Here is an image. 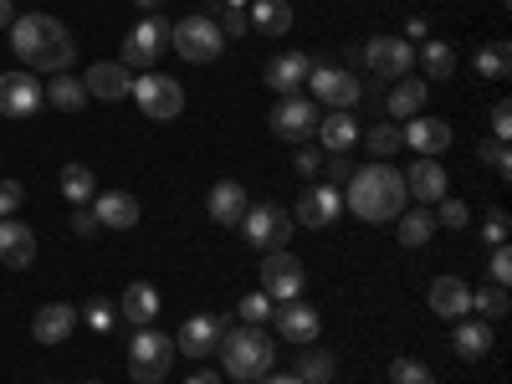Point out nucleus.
<instances>
[{
    "instance_id": "f257e3e1",
    "label": "nucleus",
    "mask_w": 512,
    "mask_h": 384,
    "mask_svg": "<svg viewBox=\"0 0 512 384\" xmlns=\"http://www.w3.org/2000/svg\"><path fill=\"white\" fill-rule=\"evenodd\" d=\"M11 47L16 57L31 67V72H67L77 62V41L72 31L47 16V11H31V16H16L11 21Z\"/></svg>"
},
{
    "instance_id": "f03ea898",
    "label": "nucleus",
    "mask_w": 512,
    "mask_h": 384,
    "mask_svg": "<svg viewBox=\"0 0 512 384\" xmlns=\"http://www.w3.org/2000/svg\"><path fill=\"white\" fill-rule=\"evenodd\" d=\"M405 200H410L405 175H400L395 164H384V159H374V164L354 169L349 185H344V210H354L359 221H374V226L395 221L400 210H405Z\"/></svg>"
},
{
    "instance_id": "7ed1b4c3",
    "label": "nucleus",
    "mask_w": 512,
    "mask_h": 384,
    "mask_svg": "<svg viewBox=\"0 0 512 384\" xmlns=\"http://www.w3.org/2000/svg\"><path fill=\"white\" fill-rule=\"evenodd\" d=\"M216 354H221L226 374H231V379H241V384H256L262 374H272V364H277V344L267 338V328H251V323L226 328Z\"/></svg>"
},
{
    "instance_id": "20e7f679",
    "label": "nucleus",
    "mask_w": 512,
    "mask_h": 384,
    "mask_svg": "<svg viewBox=\"0 0 512 384\" xmlns=\"http://www.w3.org/2000/svg\"><path fill=\"white\" fill-rule=\"evenodd\" d=\"M169 369H175V338H164L154 323L134 333V344H128V374L134 384H159Z\"/></svg>"
},
{
    "instance_id": "39448f33",
    "label": "nucleus",
    "mask_w": 512,
    "mask_h": 384,
    "mask_svg": "<svg viewBox=\"0 0 512 384\" xmlns=\"http://www.w3.org/2000/svg\"><path fill=\"white\" fill-rule=\"evenodd\" d=\"M169 47H175L185 62H216L226 47V31L210 21V16H185L169 26Z\"/></svg>"
},
{
    "instance_id": "423d86ee",
    "label": "nucleus",
    "mask_w": 512,
    "mask_h": 384,
    "mask_svg": "<svg viewBox=\"0 0 512 384\" xmlns=\"http://www.w3.org/2000/svg\"><path fill=\"white\" fill-rule=\"evenodd\" d=\"M128 98H134L154 123H169V118L185 113V88H180L169 72H139V77H134V93H128Z\"/></svg>"
},
{
    "instance_id": "0eeeda50",
    "label": "nucleus",
    "mask_w": 512,
    "mask_h": 384,
    "mask_svg": "<svg viewBox=\"0 0 512 384\" xmlns=\"http://www.w3.org/2000/svg\"><path fill=\"white\" fill-rule=\"evenodd\" d=\"M164 47H169V21H164V16H144L134 31H123L118 62H123L128 72H154V62L164 57Z\"/></svg>"
},
{
    "instance_id": "6e6552de",
    "label": "nucleus",
    "mask_w": 512,
    "mask_h": 384,
    "mask_svg": "<svg viewBox=\"0 0 512 384\" xmlns=\"http://www.w3.org/2000/svg\"><path fill=\"white\" fill-rule=\"evenodd\" d=\"M236 231H241L256 251H287V241H292V216L262 200V205H251V210H246Z\"/></svg>"
},
{
    "instance_id": "1a4fd4ad",
    "label": "nucleus",
    "mask_w": 512,
    "mask_h": 384,
    "mask_svg": "<svg viewBox=\"0 0 512 384\" xmlns=\"http://www.w3.org/2000/svg\"><path fill=\"white\" fill-rule=\"evenodd\" d=\"M256 277H262V292L272 303H292V297H303V287H308V272L292 251H262V272Z\"/></svg>"
},
{
    "instance_id": "9d476101",
    "label": "nucleus",
    "mask_w": 512,
    "mask_h": 384,
    "mask_svg": "<svg viewBox=\"0 0 512 384\" xmlns=\"http://www.w3.org/2000/svg\"><path fill=\"white\" fill-rule=\"evenodd\" d=\"M308 88H313V103H328L333 113H349V108H359V98H364V88H359L354 72H344V67H318V62H313V72H308Z\"/></svg>"
},
{
    "instance_id": "9b49d317",
    "label": "nucleus",
    "mask_w": 512,
    "mask_h": 384,
    "mask_svg": "<svg viewBox=\"0 0 512 384\" xmlns=\"http://www.w3.org/2000/svg\"><path fill=\"white\" fill-rule=\"evenodd\" d=\"M318 103L313 98H303V93H287L282 103H277V113H272V134L277 139H287V144H308L313 134H318Z\"/></svg>"
},
{
    "instance_id": "f8f14e48",
    "label": "nucleus",
    "mask_w": 512,
    "mask_h": 384,
    "mask_svg": "<svg viewBox=\"0 0 512 384\" xmlns=\"http://www.w3.org/2000/svg\"><path fill=\"white\" fill-rule=\"evenodd\" d=\"M364 67L379 77V82H400V77H410V67H415V47L405 36H374L369 47H364Z\"/></svg>"
},
{
    "instance_id": "ddd939ff",
    "label": "nucleus",
    "mask_w": 512,
    "mask_h": 384,
    "mask_svg": "<svg viewBox=\"0 0 512 384\" xmlns=\"http://www.w3.org/2000/svg\"><path fill=\"white\" fill-rule=\"evenodd\" d=\"M338 216H344V190L338 185H308L303 195H297V210H292V221L308 226V231H323Z\"/></svg>"
},
{
    "instance_id": "4468645a",
    "label": "nucleus",
    "mask_w": 512,
    "mask_h": 384,
    "mask_svg": "<svg viewBox=\"0 0 512 384\" xmlns=\"http://www.w3.org/2000/svg\"><path fill=\"white\" fill-rule=\"evenodd\" d=\"M47 103V88L36 82V72H0V113L6 118H31Z\"/></svg>"
},
{
    "instance_id": "2eb2a0df",
    "label": "nucleus",
    "mask_w": 512,
    "mask_h": 384,
    "mask_svg": "<svg viewBox=\"0 0 512 384\" xmlns=\"http://www.w3.org/2000/svg\"><path fill=\"white\" fill-rule=\"evenodd\" d=\"M221 333H226V318L195 313V318H185V328L175 333V354H185V359H210V354L221 349Z\"/></svg>"
},
{
    "instance_id": "dca6fc26",
    "label": "nucleus",
    "mask_w": 512,
    "mask_h": 384,
    "mask_svg": "<svg viewBox=\"0 0 512 384\" xmlns=\"http://www.w3.org/2000/svg\"><path fill=\"white\" fill-rule=\"evenodd\" d=\"M272 323H277V333L287 338V344H313L318 338V328H323V318H318V308H308L303 297H292V303H277L272 308Z\"/></svg>"
},
{
    "instance_id": "f3484780",
    "label": "nucleus",
    "mask_w": 512,
    "mask_h": 384,
    "mask_svg": "<svg viewBox=\"0 0 512 384\" xmlns=\"http://www.w3.org/2000/svg\"><path fill=\"white\" fill-rule=\"evenodd\" d=\"M205 210H210V221H216V226L236 231L241 216L251 210V195H246L241 180H216V185H210V195H205Z\"/></svg>"
},
{
    "instance_id": "a211bd4d",
    "label": "nucleus",
    "mask_w": 512,
    "mask_h": 384,
    "mask_svg": "<svg viewBox=\"0 0 512 384\" xmlns=\"http://www.w3.org/2000/svg\"><path fill=\"white\" fill-rule=\"evenodd\" d=\"M400 134H405V149H415V159H436V154L451 149V123L425 118V113H415Z\"/></svg>"
},
{
    "instance_id": "6ab92c4d",
    "label": "nucleus",
    "mask_w": 512,
    "mask_h": 384,
    "mask_svg": "<svg viewBox=\"0 0 512 384\" xmlns=\"http://www.w3.org/2000/svg\"><path fill=\"white\" fill-rule=\"evenodd\" d=\"M82 88H88V98L118 103V98L134 93V72H128L123 62H93L88 72H82Z\"/></svg>"
},
{
    "instance_id": "aec40b11",
    "label": "nucleus",
    "mask_w": 512,
    "mask_h": 384,
    "mask_svg": "<svg viewBox=\"0 0 512 384\" xmlns=\"http://www.w3.org/2000/svg\"><path fill=\"white\" fill-rule=\"evenodd\" d=\"M405 190H410V200H420V205L446 200V190H451L446 164H441V159H415V164L405 169Z\"/></svg>"
},
{
    "instance_id": "412c9836",
    "label": "nucleus",
    "mask_w": 512,
    "mask_h": 384,
    "mask_svg": "<svg viewBox=\"0 0 512 384\" xmlns=\"http://www.w3.org/2000/svg\"><path fill=\"white\" fill-rule=\"evenodd\" d=\"M308 72H313V57L308 52H282V57H272L267 62V72H262V82L272 93H297V88H308Z\"/></svg>"
},
{
    "instance_id": "4be33fe9",
    "label": "nucleus",
    "mask_w": 512,
    "mask_h": 384,
    "mask_svg": "<svg viewBox=\"0 0 512 384\" xmlns=\"http://www.w3.org/2000/svg\"><path fill=\"white\" fill-rule=\"evenodd\" d=\"M93 216H98L103 231H134L139 226V200L128 190H103V195H93Z\"/></svg>"
},
{
    "instance_id": "5701e85b",
    "label": "nucleus",
    "mask_w": 512,
    "mask_h": 384,
    "mask_svg": "<svg viewBox=\"0 0 512 384\" xmlns=\"http://www.w3.org/2000/svg\"><path fill=\"white\" fill-rule=\"evenodd\" d=\"M0 262H6L11 272H26V267L36 262V236H31V226L16 221V216L0 221Z\"/></svg>"
},
{
    "instance_id": "b1692460",
    "label": "nucleus",
    "mask_w": 512,
    "mask_h": 384,
    "mask_svg": "<svg viewBox=\"0 0 512 384\" xmlns=\"http://www.w3.org/2000/svg\"><path fill=\"white\" fill-rule=\"evenodd\" d=\"M431 313L461 323L466 313H472V287H466L461 277H436L431 282Z\"/></svg>"
},
{
    "instance_id": "393cba45",
    "label": "nucleus",
    "mask_w": 512,
    "mask_h": 384,
    "mask_svg": "<svg viewBox=\"0 0 512 384\" xmlns=\"http://www.w3.org/2000/svg\"><path fill=\"white\" fill-rule=\"evenodd\" d=\"M72 323H77V308H67V303H47L36 318H31V338L36 344H62V338H72Z\"/></svg>"
},
{
    "instance_id": "a878e982",
    "label": "nucleus",
    "mask_w": 512,
    "mask_h": 384,
    "mask_svg": "<svg viewBox=\"0 0 512 384\" xmlns=\"http://www.w3.org/2000/svg\"><path fill=\"white\" fill-rule=\"evenodd\" d=\"M318 144H323L328 154H349V149L359 144V123H354L349 113H323V118H318Z\"/></svg>"
},
{
    "instance_id": "bb28decb",
    "label": "nucleus",
    "mask_w": 512,
    "mask_h": 384,
    "mask_svg": "<svg viewBox=\"0 0 512 384\" xmlns=\"http://www.w3.org/2000/svg\"><path fill=\"white\" fill-rule=\"evenodd\" d=\"M451 344H456V354L461 359H487L492 354V323H482V318H461L456 323V333H451Z\"/></svg>"
},
{
    "instance_id": "cd10ccee",
    "label": "nucleus",
    "mask_w": 512,
    "mask_h": 384,
    "mask_svg": "<svg viewBox=\"0 0 512 384\" xmlns=\"http://www.w3.org/2000/svg\"><path fill=\"white\" fill-rule=\"evenodd\" d=\"M123 318L134 323V328H149L159 318V292L149 282H128L123 287Z\"/></svg>"
},
{
    "instance_id": "c85d7f7f",
    "label": "nucleus",
    "mask_w": 512,
    "mask_h": 384,
    "mask_svg": "<svg viewBox=\"0 0 512 384\" xmlns=\"http://www.w3.org/2000/svg\"><path fill=\"white\" fill-rule=\"evenodd\" d=\"M251 31H262V36H287L292 31V6L287 0H251Z\"/></svg>"
},
{
    "instance_id": "c756f323",
    "label": "nucleus",
    "mask_w": 512,
    "mask_h": 384,
    "mask_svg": "<svg viewBox=\"0 0 512 384\" xmlns=\"http://www.w3.org/2000/svg\"><path fill=\"white\" fill-rule=\"evenodd\" d=\"M425 98H431V88H425L420 77H400V82H390V98H384V108H390L395 118H415V113L425 108Z\"/></svg>"
},
{
    "instance_id": "7c9ffc66",
    "label": "nucleus",
    "mask_w": 512,
    "mask_h": 384,
    "mask_svg": "<svg viewBox=\"0 0 512 384\" xmlns=\"http://www.w3.org/2000/svg\"><path fill=\"white\" fill-rule=\"evenodd\" d=\"M47 103L62 108V113H82V108H88V88H82V77H72V72H52Z\"/></svg>"
},
{
    "instance_id": "2f4dec72",
    "label": "nucleus",
    "mask_w": 512,
    "mask_h": 384,
    "mask_svg": "<svg viewBox=\"0 0 512 384\" xmlns=\"http://www.w3.org/2000/svg\"><path fill=\"white\" fill-rule=\"evenodd\" d=\"M400 246H410V251H420L425 241H431L436 236V216H431V210H400Z\"/></svg>"
},
{
    "instance_id": "473e14b6",
    "label": "nucleus",
    "mask_w": 512,
    "mask_h": 384,
    "mask_svg": "<svg viewBox=\"0 0 512 384\" xmlns=\"http://www.w3.org/2000/svg\"><path fill=\"white\" fill-rule=\"evenodd\" d=\"M62 195L72 200V205H93V195H98V175L88 164H67L62 169Z\"/></svg>"
},
{
    "instance_id": "72a5a7b5",
    "label": "nucleus",
    "mask_w": 512,
    "mask_h": 384,
    "mask_svg": "<svg viewBox=\"0 0 512 384\" xmlns=\"http://www.w3.org/2000/svg\"><path fill=\"white\" fill-rule=\"evenodd\" d=\"M507 308H512V297H507V287H497V282H487V287H477V292H472V313H477L482 323L507 318Z\"/></svg>"
},
{
    "instance_id": "f704fd0d",
    "label": "nucleus",
    "mask_w": 512,
    "mask_h": 384,
    "mask_svg": "<svg viewBox=\"0 0 512 384\" xmlns=\"http://www.w3.org/2000/svg\"><path fill=\"white\" fill-rule=\"evenodd\" d=\"M477 72L492 77V82H502L512 72V47L507 41H487V47H477Z\"/></svg>"
},
{
    "instance_id": "c9c22d12",
    "label": "nucleus",
    "mask_w": 512,
    "mask_h": 384,
    "mask_svg": "<svg viewBox=\"0 0 512 384\" xmlns=\"http://www.w3.org/2000/svg\"><path fill=\"white\" fill-rule=\"evenodd\" d=\"M333 354L328 349H303V359H297V379H303V384H328L333 379Z\"/></svg>"
},
{
    "instance_id": "e433bc0d",
    "label": "nucleus",
    "mask_w": 512,
    "mask_h": 384,
    "mask_svg": "<svg viewBox=\"0 0 512 384\" xmlns=\"http://www.w3.org/2000/svg\"><path fill=\"white\" fill-rule=\"evenodd\" d=\"M420 67L431 72L436 82H446L456 72V52L446 47V41H425V47H420Z\"/></svg>"
},
{
    "instance_id": "4c0bfd02",
    "label": "nucleus",
    "mask_w": 512,
    "mask_h": 384,
    "mask_svg": "<svg viewBox=\"0 0 512 384\" xmlns=\"http://www.w3.org/2000/svg\"><path fill=\"white\" fill-rule=\"evenodd\" d=\"M400 144H405V134H400V123H374L369 134H364V149H369V154H379V159H390V154H400Z\"/></svg>"
},
{
    "instance_id": "58836bf2",
    "label": "nucleus",
    "mask_w": 512,
    "mask_h": 384,
    "mask_svg": "<svg viewBox=\"0 0 512 384\" xmlns=\"http://www.w3.org/2000/svg\"><path fill=\"white\" fill-rule=\"evenodd\" d=\"M390 384H436V374L420 359H390Z\"/></svg>"
},
{
    "instance_id": "ea45409f",
    "label": "nucleus",
    "mask_w": 512,
    "mask_h": 384,
    "mask_svg": "<svg viewBox=\"0 0 512 384\" xmlns=\"http://www.w3.org/2000/svg\"><path fill=\"white\" fill-rule=\"evenodd\" d=\"M272 308H277V303H272L267 292H246L241 303H236V313H241V318H246L251 328H262V323H272Z\"/></svg>"
},
{
    "instance_id": "a19ab883",
    "label": "nucleus",
    "mask_w": 512,
    "mask_h": 384,
    "mask_svg": "<svg viewBox=\"0 0 512 384\" xmlns=\"http://www.w3.org/2000/svg\"><path fill=\"white\" fill-rule=\"evenodd\" d=\"M77 318H82V323H88L93 333H113V303H108V297H93V303H88V308H82Z\"/></svg>"
},
{
    "instance_id": "79ce46f5",
    "label": "nucleus",
    "mask_w": 512,
    "mask_h": 384,
    "mask_svg": "<svg viewBox=\"0 0 512 384\" xmlns=\"http://www.w3.org/2000/svg\"><path fill=\"white\" fill-rule=\"evenodd\" d=\"M436 205H441V226H451V231H461V226H472V210H466V200L446 195V200H436Z\"/></svg>"
},
{
    "instance_id": "37998d69",
    "label": "nucleus",
    "mask_w": 512,
    "mask_h": 384,
    "mask_svg": "<svg viewBox=\"0 0 512 384\" xmlns=\"http://www.w3.org/2000/svg\"><path fill=\"white\" fill-rule=\"evenodd\" d=\"M477 154H482V164H492V169H497L502 180L512 175V149H507V144H497V139H492V144H482Z\"/></svg>"
},
{
    "instance_id": "c03bdc74",
    "label": "nucleus",
    "mask_w": 512,
    "mask_h": 384,
    "mask_svg": "<svg viewBox=\"0 0 512 384\" xmlns=\"http://www.w3.org/2000/svg\"><path fill=\"white\" fill-rule=\"evenodd\" d=\"M482 241H487V246H507V210H487V221H482Z\"/></svg>"
},
{
    "instance_id": "a18cd8bd",
    "label": "nucleus",
    "mask_w": 512,
    "mask_h": 384,
    "mask_svg": "<svg viewBox=\"0 0 512 384\" xmlns=\"http://www.w3.org/2000/svg\"><path fill=\"white\" fill-rule=\"evenodd\" d=\"M487 277H492L497 287H507V282H512V251H507V246H492V262H487Z\"/></svg>"
},
{
    "instance_id": "49530a36",
    "label": "nucleus",
    "mask_w": 512,
    "mask_h": 384,
    "mask_svg": "<svg viewBox=\"0 0 512 384\" xmlns=\"http://www.w3.org/2000/svg\"><path fill=\"white\" fill-rule=\"evenodd\" d=\"M103 226H98V216H93V210L88 205H72V236H82V241H93Z\"/></svg>"
},
{
    "instance_id": "de8ad7c7",
    "label": "nucleus",
    "mask_w": 512,
    "mask_h": 384,
    "mask_svg": "<svg viewBox=\"0 0 512 384\" xmlns=\"http://www.w3.org/2000/svg\"><path fill=\"white\" fill-rule=\"evenodd\" d=\"M21 200H26L21 180H0V221H6V216H16V210H21Z\"/></svg>"
},
{
    "instance_id": "09e8293b",
    "label": "nucleus",
    "mask_w": 512,
    "mask_h": 384,
    "mask_svg": "<svg viewBox=\"0 0 512 384\" xmlns=\"http://www.w3.org/2000/svg\"><path fill=\"white\" fill-rule=\"evenodd\" d=\"M354 159L349 154H328V185H349V175H354Z\"/></svg>"
},
{
    "instance_id": "8fccbe9b",
    "label": "nucleus",
    "mask_w": 512,
    "mask_h": 384,
    "mask_svg": "<svg viewBox=\"0 0 512 384\" xmlns=\"http://www.w3.org/2000/svg\"><path fill=\"white\" fill-rule=\"evenodd\" d=\"M492 134H497V144H507V134H512V103L507 98L492 103Z\"/></svg>"
},
{
    "instance_id": "3c124183",
    "label": "nucleus",
    "mask_w": 512,
    "mask_h": 384,
    "mask_svg": "<svg viewBox=\"0 0 512 384\" xmlns=\"http://www.w3.org/2000/svg\"><path fill=\"white\" fill-rule=\"evenodd\" d=\"M216 26H221L226 36H246V31H251V21H246V11H226V16L216 21Z\"/></svg>"
},
{
    "instance_id": "603ef678",
    "label": "nucleus",
    "mask_w": 512,
    "mask_h": 384,
    "mask_svg": "<svg viewBox=\"0 0 512 384\" xmlns=\"http://www.w3.org/2000/svg\"><path fill=\"white\" fill-rule=\"evenodd\" d=\"M318 159H323L318 149H297V159H292V164H297V175H308V180H313V175H318Z\"/></svg>"
},
{
    "instance_id": "864d4df0",
    "label": "nucleus",
    "mask_w": 512,
    "mask_h": 384,
    "mask_svg": "<svg viewBox=\"0 0 512 384\" xmlns=\"http://www.w3.org/2000/svg\"><path fill=\"white\" fill-rule=\"evenodd\" d=\"M425 36H431V26H425V16H410V21H405V41H425Z\"/></svg>"
},
{
    "instance_id": "5fc2aeb1",
    "label": "nucleus",
    "mask_w": 512,
    "mask_h": 384,
    "mask_svg": "<svg viewBox=\"0 0 512 384\" xmlns=\"http://www.w3.org/2000/svg\"><path fill=\"white\" fill-rule=\"evenodd\" d=\"M185 384H221V374H216V369H195Z\"/></svg>"
},
{
    "instance_id": "6e6d98bb",
    "label": "nucleus",
    "mask_w": 512,
    "mask_h": 384,
    "mask_svg": "<svg viewBox=\"0 0 512 384\" xmlns=\"http://www.w3.org/2000/svg\"><path fill=\"white\" fill-rule=\"evenodd\" d=\"M11 21H16V6H11V0H0V31H11Z\"/></svg>"
},
{
    "instance_id": "4d7b16f0",
    "label": "nucleus",
    "mask_w": 512,
    "mask_h": 384,
    "mask_svg": "<svg viewBox=\"0 0 512 384\" xmlns=\"http://www.w3.org/2000/svg\"><path fill=\"white\" fill-rule=\"evenodd\" d=\"M256 384H303V379H297V374H262Z\"/></svg>"
},
{
    "instance_id": "13d9d810",
    "label": "nucleus",
    "mask_w": 512,
    "mask_h": 384,
    "mask_svg": "<svg viewBox=\"0 0 512 384\" xmlns=\"http://www.w3.org/2000/svg\"><path fill=\"white\" fill-rule=\"evenodd\" d=\"M134 6H139V11H154V16H159V0H134Z\"/></svg>"
},
{
    "instance_id": "bf43d9fd",
    "label": "nucleus",
    "mask_w": 512,
    "mask_h": 384,
    "mask_svg": "<svg viewBox=\"0 0 512 384\" xmlns=\"http://www.w3.org/2000/svg\"><path fill=\"white\" fill-rule=\"evenodd\" d=\"M246 6V0H226V11H241Z\"/></svg>"
},
{
    "instance_id": "052dcab7",
    "label": "nucleus",
    "mask_w": 512,
    "mask_h": 384,
    "mask_svg": "<svg viewBox=\"0 0 512 384\" xmlns=\"http://www.w3.org/2000/svg\"><path fill=\"white\" fill-rule=\"evenodd\" d=\"M82 384H103V379H82Z\"/></svg>"
}]
</instances>
